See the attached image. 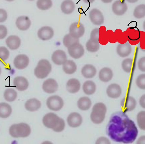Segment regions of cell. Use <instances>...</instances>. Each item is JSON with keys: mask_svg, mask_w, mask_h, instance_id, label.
<instances>
[{"mask_svg": "<svg viewBox=\"0 0 145 144\" xmlns=\"http://www.w3.org/2000/svg\"><path fill=\"white\" fill-rule=\"evenodd\" d=\"M106 131L113 141L126 144L134 142L138 133L134 122L123 111L115 112L112 115Z\"/></svg>", "mask_w": 145, "mask_h": 144, "instance_id": "1", "label": "cell"}, {"mask_svg": "<svg viewBox=\"0 0 145 144\" xmlns=\"http://www.w3.org/2000/svg\"><path fill=\"white\" fill-rule=\"evenodd\" d=\"M107 111L106 107L104 104L99 102L95 104L91 114V121L96 124L102 123L105 119Z\"/></svg>", "mask_w": 145, "mask_h": 144, "instance_id": "2", "label": "cell"}, {"mask_svg": "<svg viewBox=\"0 0 145 144\" xmlns=\"http://www.w3.org/2000/svg\"><path fill=\"white\" fill-rule=\"evenodd\" d=\"M31 132L30 126L24 123L13 124L10 127L9 129L10 134L15 138L27 137L30 135Z\"/></svg>", "mask_w": 145, "mask_h": 144, "instance_id": "3", "label": "cell"}, {"mask_svg": "<svg viewBox=\"0 0 145 144\" xmlns=\"http://www.w3.org/2000/svg\"><path fill=\"white\" fill-rule=\"evenodd\" d=\"M52 70L51 65L47 60L43 59L39 61L34 70V73L38 78L42 79L46 77Z\"/></svg>", "mask_w": 145, "mask_h": 144, "instance_id": "4", "label": "cell"}, {"mask_svg": "<svg viewBox=\"0 0 145 144\" xmlns=\"http://www.w3.org/2000/svg\"><path fill=\"white\" fill-rule=\"evenodd\" d=\"M62 119L55 114L49 113L44 116L42 121L43 124L46 127L52 128L55 131Z\"/></svg>", "mask_w": 145, "mask_h": 144, "instance_id": "5", "label": "cell"}, {"mask_svg": "<svg viewBox=\"0 0 145 144\" xmlns=\"http://www.w3.org/2000/svg\"><path fill=\"white\" fill-rule=\"evenodd\" d=\"M64 104L62 99L59 96L54 95L51 96L47 99L46 104L50 109L54 111L60 110Z\"/></svg>", "mask_w": 145, "mask_h": 144, "instance_id": "6", "label": "cell"}, {"mask_svg": "<svg viewBox=\"0 0 145 144\" xmlns=\"http://www.w3.org/2000/svg\"><path fill=\"white\" fill-rule=\"evenodd\" d=\"M136 104L135 99L131 96L124 97L120 102L121 108L124 112L133 110L135 108Z\"/></svg>", "mask_w": 145, "mask_h": 144, "instance_id": "7", "label": "cell"}, {"mask_svg": "<svg viewBox=\"0 0 145 144\" xmlns=\"http://www.w3.org/2000/svg\"><path fill=\"white\" fill-rule=\"evenodd\" d=\"M85 28L83 25L79 22L72 23L69 29V34L73 37L78 38L82 37L85 33Z\"/></svg>", "mask_w": 145, "mask_h": 144, "instance_id": "8", "label": "cell"}, {"mask_svg": "<svg viewBox=\"0 0 145 144\" xmlns=\"http://www.w3.org/2000/svg\"><path fill=\"white\" fill-rule=\"evenodd\" d=\"M67 48L70 55L75 59L80 58L84 54V48L79 42L74 43Z\"/></svg>", "mask_w": 145, "mask_h": 144, "instance_id": "9", "label": "cell"}, {"mask_svg": "<svg viewBox=\"0 0 145 144\" xmlns=\"http://www.w3.org/2000/svg\"><path fill=\"white\" fill-rule=\"evenodd\" d=\"M89 17L91 21L95 25H100L104 22V18L103 14L97 9H93L90 11Z\"/></svg>", "mask_w": 145, "mask_h": 144, "instance_id": "10", "label": "cell"}, {"mask_svg": "<svg viewBox=\"0 0 145 144\" xmlns=\"http://www.w3.org/2000/svg\"><path fill=\"white\" fill-rule=\"evenodd\" d=\"M128 7L127 4L123 1L116 0L112 4V10L116 15L121 16L124 15L127 11Z\"/></svg>", "mask_w": 145, "mask_h": 144, "instance_id": "11", "label": "cell"}, {"mask_svg": "<svg viewBox=\"0 0 145 144\" xmlns=\"http://www.w3.org/2000/svg\"><path fill=\"white\" fill-rule=\"evenodd\" d=\"M29 63V57L24 54H19L16 56L14 61L15 67L18 69H22L26 68Z\"/></svg>", "mask_w": 145, "mask_h": 144, "instance_id": "12", "label": "cell"}, {"mask_svg": "<svg viewBox=\"0 0 145 144\" xmlns=\"http://www.w3.org/2000/svg\"><path fill=\"white\" fill-rule=\"evenodd\" d=\"M108 96L113 99L119 97L122 93V90L120 86L115 83L112 84L107 88L106 91Z\"/></svg>", "mask_w": 145, "mask_h": 144, "instance_id": "13", "label": "cell"}, {"mask_svg": "<svg viewBox=\"0 0 145 144\" xmlns=\"http://www.w3.org/2000/svg\"><path fill=\"white\" fill-rule=\"evenodd\" d=\"M42 88L43 90L48 93H52L57 90L58 85L56 81L52 78H49L43 83Z\"/></svg>", "mask_w": 145, "mask_h": 144, "instance_id": "14", "label": "cell"}, {"mask_svg": "<svg viewBox=\"0 0 145 144\" xmlns=\"http://www.w3.org/2000/svg\"><path fill=\"white\" fill-rule=\"evenodd\" d=\"M54 35V31L51 27L45 26L40 28L38 31L37 35L39 38L43 40H49Z\"/></svg>", "mask_w": 145, "mask_h": 144, "instance_id": "15", "label": "cell"}, {"mask_svg": "<svg viewBox=\"0 0 145 144\" xmlns=\"http://www.w3.org/2000/svg\"><path fill=\"white\" fill-rule=\"evenodd\" d=\"M51 58L53 62L58 65L63 64L67 60V55L65 52L60 50L55 51L53 54Z\"/></svg>", "mask_w": 145, "mask_h": 144, "instance_id": "16", "label": "cell"}, {"mask_svg": "<svg viewBox=\"0 0 145 144\" xmlns=\"http://www.w3.org/2000/svg\"><path fill=\"white\" fill-rule=\"evenodd\" d=\"M68 125L71 127H76L80 126L82 122L81 115L78 113L73 112L70 114L67 118Z\"/></svg>", "mask_w": 145, "mask_h": 144, "instance_id": "17", "label": "cell"}, {"mask_svg": "<svg viewBox=\"0 0 145 144\" xmlns=\"http://www.w3.org/2000/svg\"><path fill=\"white\" fill-rule=\"evenodd\" d=\"M132 48L130 44L128 42L124 43H119L116 48L117 54L121 57H124L128 56L131 53Z\"/></svg>", "mask_w": 145, "mask_h": 144, "instance_id": "18", "label": "cell"}, {"mask_svg": "<svg viewBox=\"0 0 145 144\" xmlns=\"http://www.w3.org/2000/svg\"><path fill=\"white\" fill-rule=\"evenodd\" d=\"M13 84L18 90L23 91L26 90L29 86V82L24 77L17 76L13 80Z\"/></svg>", "mask_w": 145, "mask_h": 144, "instance_id": "19", "label": "cell"}, {"mask_svg": "<svg viewBox=\"0 0 145 144\" xmlns=\"http://www.w3.org/2000/svg\"><path fill=\"white\" fill-rule=\"evenodd\" d=\"M17 27L22 31L27 30L31 25V21L29 18L27 16H21L18 17L16 21Z\"/></svg>", "mask_w": 145, "mask_h": 144, "instance_id": "20", "label": "cell"}, {"mask_svg": "<svg viewBox=\"0 0 145 144\" xmlns=\"http://www.w3.org/2000/svg\"><path fill=\"white\" fill-rule=\"evenodd\" d=\"M113 73L110 68L104 67L100 70L99 73V78L102 82H107L110 81L113 76Z\"/></svg>", "mask_w": 145, "mask_h": 144, "instance_id": "21", "label": "cell"}, {"mask_svg": "<svg viewBox=\"0 0 145 144\" xmlns=\"http://www.w3.org/2000/svg\"><path fill=\"white\" fill-rule=\"evenodd\" d=\"M80 84L77 79L73 78L69 80L66 83L67 90L69 92L74 93L78 92L80 87Z\"/></svg>", "mask_w": 145, "mask_h": 144, "instance_id": "22", "label": "cell"}, {"mask_svg": "<svg viewBox=\"0 0 145 144\" xmlns=\"http://www.w3.org/2000/svg\"><path fill=\"white\" fill-rule=\"evenodd\" d=\"M6 42L7 46L10 49L15 50L19 47L21 44V40L16 36L11 35L7 38Z\"/></svg>", "mask_w": 145, "mask_h": 144, "instance_id": "23", "label": "cell"}, {"mask_svg": "<svg viewBox=\"0 0 145 144\" xmlns=\"http://www.w3.org/2000/svg\"><path fill=\"white\" fill-rule=\"evenodd\" d=\"M81 73L85 78H92L95 75L96 70L93 65L90 64H87L82 68Z\"/></svg>", "mask_w": 145, "mask_h": 144, "instance_id": "24", "label": "cell"}, {"mask_svg": "<svg viewBox=\"0 0 145 144\" xmlns=\"http://www.w3.org/2000/svg\"><path fill=\"white\" fill-rule=\"evenodd\" d=\"M75 4L72 0H65L63 1L61 5L62 12L64 14H69L72 13L75 9Z\"/></svg>", "mask_w": 145, "mask_h": 144, "instance_id": "25", "label": "cell"}, {"mask_svg": "<svg viewBox=\"0 0 145 144\" xmlns=\"http://www.w3.org/2000/svg\"><path fill=\"white\" fill-rule=\"evenodd\" d=\"M41 106L40 102L35 98L28 100L25 104V107L26 109L31 111L37 110L40 108Z\"/></svg>", "mask_w": 145, "mask_h": 144, "instance_id": "26", "label": "cell"}, {"mask_svg": "<svg viewBox=\"0 0 145 144\" xmlns=\"http://www.w3.org/2000/svg\"><path fill=\"white\" fill-rule=\"evenodd\" d=\"M96 87L94 83L92 81L85 82L83 86V90L84 93L88 95L93 94L96 90Z\"/></svg>", "mask_w": 145, "mask_h": 144, "instance_id": "27", "label": "cell"}, {"mask_svg": "<svg viewBox=\"0 0 145 144\" xmlns=\"http://www.w3.org/2000/svg\"><path fill=\"white\" fill-rule=\"evenodd\" d=\"M63 69L64 72L68 74H72L76 71L77 66L75 63L72 60H67L63 64Z\"/></svg>", "mask_w": 145, "mask_h": 144, "instance_id": "28", "label": "cell"}, {"mask_svg": "<svg viewBox=\"0 0 145 144\" xmlns=\"http://www.w3.org/2000/svg\"><path fill=\"white\" fill-rule=\"evenodd\" d=\"M78 108L81 110H86L91 107V102L90 99L87 97H83L80 98L77 103Z\"/></svg>", "mask_w": 145, "mask_h": 144, "instance_id": "29", "label": "cell"}, {"mask_svg": "<svg viewBox=\"0 0 145 144\" xmlns=\"http://www.w3.org/2000/svg\"><path fill=\"white\" fill-rule=\"evenodd\" d=\"M0 116L1 118H5L9 117L11 114V107L8 104L1 103L0 104Z\"/></svg>", "mask_w": 145, "mask_h": 144, "instance_id": "30", "label": "cell"}, {"mask_svg": "<svg viewBox=\"0 0 145 144\" xmlns=\"http://www.w3.org/2000/svg\"><path fill=\"white\" fill-rule=\"evenodd\" d=\"M134 17L137 19H141L145 16V5L141 4L137 5L135 8L133 13Z\"/></svg>", "mask_w": 145, "mask_h": 144, "instance_id": "31", "label": "cell"}, {"mask_svg": "<svg viewBox=\"0 0 145 144\" xmlns=\"http://www.w3.org/2000/svg\"><path fill=\"white\" fill-rule=\"evenodd\" d=\"M17 95V92L14 89L9 88L5 91L4 96L5 99L9 102L14 101L16 98Z\"/></svg>", "mask_w": 145, "mask_h": 144, "instance_id": "32", "label": "cell"}, {"mask_svg": "<svg viewBox=\"0 0 145 144\" xmlns=\"http://www.w3.org/2000/svg\"><path fill=\"white\" fill-rule=\"evenodd\" d=\"M79 42V39L73 37L69 34L65 35L63 39L64 45L68 48L74 43Z\"/></svg>", "mask_w": 145, "mask_h": 144, "instance_id": "33", "label": "cell"}, {"mask_svg": "<svg viewBox=\"0 0 145 144\" xmlns=\"http://www.w3.org/2000/svg\"><path fill=\"white\" fill-rule=\"evenodd\" d=\"M137 120L138 125L141 130L145 129V112L141 111L139 112L137 116Z\"/></svg>", "mask_w": 145, "mask_h": 144, "instance_id": "34", "label": "cell"}, {"mask_svg": "<svg viewBox=\"0 0 145 144\" xmlns=\"http://www.w3.org/2000/svg\"><path fill=\"white\" fill-rule=\"evenodd\" d=\"M38 8L42 10H46L50 8L52 5V2L50 0H39L36 3Z\"/></svg>", "mask_w": 145, "mask_h": 144, "instance_id": "35", "label": "cell"}, {"mask_svg": "<svg viewBox=\"0 0 145 144\" xmlns=\"http://www.w3.org/2000/svg\"><path fill=\"white\" fill-rule=\"evenodd\" d=\"M133 60L131 58H127L124 59L122 63V67L125 72H130L132 66Z\"/></svg>", "mask_w": 145, "mask_h": 144, "instance_id": "36", "label": "cell"}, {"mask_svg": "<svg viewBox=\"0 0 145 144\" xmlns=\"http://www.w3.org/2000/svg\"><path fill=\"white\" fill-rule=\"evenodd\" d=\"M86 47L88 51L92 53L95 52L99 49L100 43L93 42L89 39L86 43Z\"/></svg>", "mask_w": 145, "mask_h": 144, "instance_id": "37", "label": "cell"}, {"mask_svg": "<svg viewBox=\"0 0 145 144\" xmlns=\"http://www.w3.org/2000/svg\"><path fill=\"white\" fill-rule=\"evenodd\" d=\"M136 83L137 86L140 89L145 90V74H141L137 78Z\"/></svg>", "mask_w": 145, "mask_h": 144, "instance_id": "38", "label": "cell"}, {"mask_svg": "<svg viewBox=\"0 0 145 144\" xmlns=\"http://www.w3.org/2000/svg\"><path fill=\"white\" fill-rule=\"evenodd\" d=\"M99 28H96L93 29L91 32L90 39L93 42L99 43Z\"/></svg>", "mask_w": 145, "mask_h": 144, "instance_id": "39", "label": "cell"}, {"mask_svg": "<svg viewBox=\"0 0 145 144\" xmlns=\"http://www.w3.org/2000/svg\"><path fill=\"white\" fill-rule=\"evenodd\" d=\"M9 55V52L6 48L4 46L0 48V58L3 61L6 60Z\"/></svg>", "mask_w": 145, "mask_h": 144, "instance_id": "40", "label": "cell"}, {"mask_svg": "<svg viewBox=\"0 0 145 144\" xmlns=\"http://www.w3.org/2000/svg\"><path fill=\"white\" fill-rule=\"evenodd\" d=\"M138 69L141 71L145 72V57H143L138 60Z\"/></svg>", "mask_w": 145, "mask_h": 144, "instance_id": "41", "label": "cell"}, {"mask_svg": "<svg viewBox=\"0 0 145 144\" xmlns=\"http://www.w3.org/2000/svg\"><path fill=\"white\" fill-rule=\"evenodd\" d=\"M110 140L107 137H101L98 138L96 141V144H110Z\"/></svg>", "mask_w": 145, "mask_h": 144, "instance_id": "42", "label": "cell"}, {"mask_svg": "<svg viewBox=\"0 0 145 144\" xmlns=\"http://www.w3.org/2000/svg\"><path fill=\"white\" fill-rule=\"evenodd\" d=\"M7 34V29L6 27L3 25H0V39L4 38Z\"/></svg>", "mask_w": 145, "mask_h": 144, "instance_id": "43", "label": "cell"}, {"mask_svg": "<svg viewBox=\"0 0 145 144\" xmlns=\"http://www.w3.org/2000/svg\"><path fill=\"white\" fill-rule=\"evenodd\" d=\"M7 18V12L4 10L0 9V22H2L5 21Z\"/></svg>", "mask_w": 145, "mask_h": 144, "instance_id": "44", "label": "cell"}, {"mask_svg": "<svg viewBox=\"0 0 145 144\" xmlns=\"http://www.w3.org/2000/svg\"><path fill=\"white\" fill-rule=\"evenodd\" d=\"M139 103L140 106L143 108H145V95L144 94L140 97Z\"/></svg>", "mask_w": 145, "mask_h": 144, "instance_id": "45", "label": "cell"}, {"mask_svg": "<svg viewBox=\"0 0 145 144\" xmlns=\"http://www.w3.org/2000/svg\"><path fill=\"white\" fill-rule=\"evenodd\" d=\"M136 143L137 144H145V136L143 135L140 137L137 140Z\"/></svg>", "mask_w": 145, "mask_h": 144, "instance_id": "46", "label": "cell"}, {"mask_svg": "<svg viewBox=\"0 0 145 144\" xmlns=\"http://www.w3.org/2000/svg\"><path fill=\"white\" fill-rule=\"evenodd\" d=\"M127 1L128 2L131 3H134L137 1V0H127Z\"/></svg>", "mask_w": 145, "mask_h": 144, "instance_id": "47", "label": "cell"}, {"mask_svg": "<svg viewBox=\"0 0 145 144\" xmlns=\"http://www.w3.org/2000/svg\"><path fill=\"white\" fill-rule=\"evenodd\" d=\"M104 2L105 3H109L110 2L112 1V0H104Z\"/></svg>", "mask_w": 145, "mask_h": 144, "instance_id": "48", "label": "cell"}]
</instances>
